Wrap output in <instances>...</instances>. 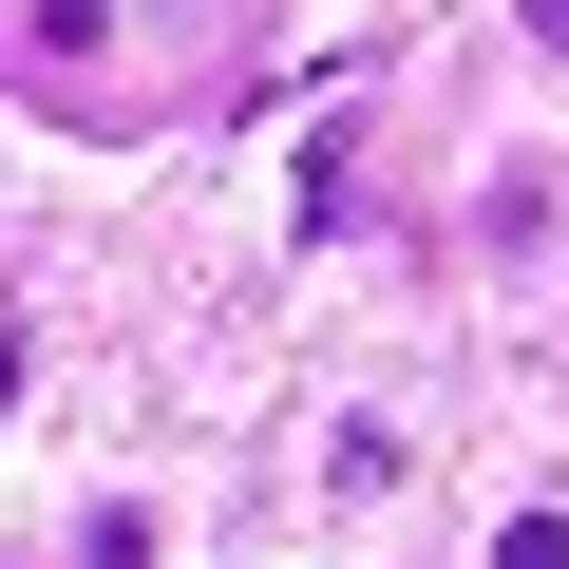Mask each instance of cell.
<instances>
[{"mask_svg":"<svg viewBox=\"0 0 569 569\" xmlns=\"http://www.w3.org/2000/svg\"><path fill=\"white\" fill-rule=\"evenodd\" d=\"M493 569H569V512H512V531H493Z\"/></svg>","mask_w":569,"mask_h":569,"instance_id":"obj_1","label":"cell"},{"mask_svg":"<svg viewBox=\"0 0 569 569\" xmlns=\"http://www.w3.org/2000/svg\"><path fill=\"white\" fill-rule=\"evenodd\" d=\"M512 20H531V39H550V58H569V0H512Z\"/></svg>","mask_w":569,"mask_h":569,"instance_id":"obj_2","label":"cell"}]
</instances>
